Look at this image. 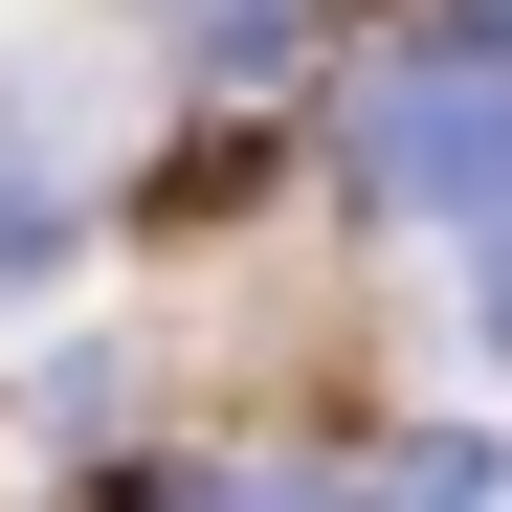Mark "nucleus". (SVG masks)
Wrapping results in <instances>:
<instances>
[{
  "label": "nucleus",
  "mask_w": 512,
  "mask_h": 512,
  "mask_svg": "<svg viewBox=\"0 0 512 512\" xmlns=\"http://www.w3.org/2000/svg\"><path fill=\"white\" fill-rule=\"evenodd\" d=\"M67 223H90V201H67V134L0 90V290H23V268H67Z\"/></svg>",
  "instance_id": "f257e3e1"
}]
</instances>
